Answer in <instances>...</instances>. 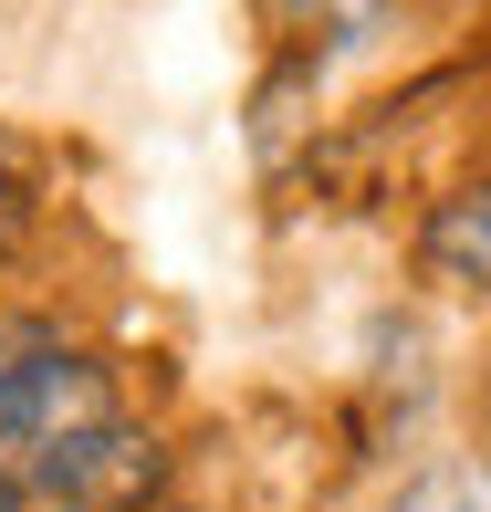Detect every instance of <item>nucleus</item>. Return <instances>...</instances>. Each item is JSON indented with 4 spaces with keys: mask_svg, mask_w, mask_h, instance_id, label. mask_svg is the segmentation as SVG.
Returning <instances> with one entry per match:
<instances>
[{
    "mask_svg": "<svg viewBox=\"0 0 491 512\" xmlns=\"http://www.w3.org/2000/svg\"><path fill=\"white\" fill-rule=\"evenodd\" d=\"M387 512H491V460H481V450L429 460V471L397 481V502H387Z\"/></svg>",
    "mask_w": 491,
    "mask_h": 512,
    "instance_id": "obj_4",
    "label": "nucleus"
},
{
    "mask_svg": "<svg viewBox=\"0 0 491 512\" xmlns=\"http://www.w3.org/2000/svg\"><path fill=\"white\" fill-rule=\"evenodd\" d=\"M32 481V502H63V512H147L157 481H168V450H157V429H126V418H105V429L63 439Z\"/></svg>",
    "mask_w": 491,
    "mask_h": 512,
    "instance_id": "obj_2",
    "label": "nucleus"
},
{
    "mask_svg": "<svg viewBox=\"0 0 491 512\" xmlns=\"http://www.w3.org/2000/svg\"><path fill=\"white\" fill-rule=\"evenodd\" d=\"M418 262H429V283H450V293H491V178H471V189H450L429 209Z\"/></svg>",
    "mask_w": 491,
    "mask_h": 512,
    "instance_id": "obj_3",
    "label": "nucleus"
},
{
    "mask_svg": "<svg viewBox=\"0 0 491 512\" xmlns=\"http://www.w3.org/2000/svg\"><path fill=\"white\" fill-rule=\"evenodd\" d=\"M377 11H387V0H283L293 32H366Z\"/></svg>",
    "mask_w": 491,
    "mask_h": 512,
    "instance_id": "obj_5",
    "label": "nucleus"
},
{
    "mask_svg": "<svg viewBox=\"0 0 491 512\" xmlns=\"http://www.w3.org/2000/svg\"><path fill=\"white\" fill-rule=\"evenodd\" d=\"M115 418V377L84 345H32V356H0V471H42L63 439L105 429Z\"/></svg>",
    "mask_w": 491,
    "mask_h": 512,
    "instance_id": "obj_1",
    "label": "nucleus"
},
{
    "mask_svg": "<svg viewBox=\"0 0 491 512\" xmlns=\"http://www.w3.org/2000/svg\"><path fill=\"white\" fill-rule=\"evenodd\" d=\"M0 512H32V481L21 471H0Z\"/></svg>",
    "mask_w": 491,
    "mask_h": 512,
    "instance_id": "obj_6",
    "label": "nucleus"
}]
</instances>
